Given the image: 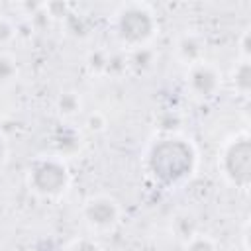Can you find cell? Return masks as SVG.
Wrapping results in <instances>:
<instances>
[{"mask_svg":"<svg viewBox=\"0 0 251 251\" xmlns=\"http://www.w3.org/2000/svg\"><path fill=\"white\" fill-rule=\"evenodd\" d=\"M176 51H178V57H180L184 63L196 65V63H200V57H202V53H204V41H202V37L196 35V33H184V35L178 39Z\"/></svg>","mask_w":251,"mask_h":251,"instance_id":"obj_7","label":"cell"},{"mask_svg":"<svg viewBox=\"0 0 251 251\" xmlns=\"http://www.w3.org/2000/svg\"><path fill=\"white\" fill-rule=\"evenodd\" d=\"M127 65L135 71H145L153 65V51H149L147 47H137L133 49V53L127 59Z\"/></svg>","mask_w":251,"mask_h":251,"instance_id":"obj_11","label":"cell"},{"mask_svg":"<svg viewBox=\"0 0 251 251\" xmlns=\"http://www.w3.org/2000/svg\"><path fill=\"white\" fill-rule=\"evenodd\" d=\"M69 251H102V247L90 239H80V241H75L69 247Z\"/></svg>","mask_w":251,"mask_h":251,"instance_id":"obj_17","label":"cell"},{"mask_svg":"<svg viewBox=\"0 0 251 251\" xmlns=\"http://www.w3.org/2000/svg\"><path fill=\"white\" fill-rule=\"evenodd\" d=\"M188 86L196 96L212 98L220 88V75L212 65L196 63L188 73Z\"/></svg>","mask_w":251,"mask_h":251,"instance_id":"obj_6","label":"cell"},{"mask_svg":"<svg viewBox=\"0 0 251 251\" xmlns=\"http://www.w3.org/2000/svg\"><path fill=\"white\" fill-rule=\"evenodd\" d=\"M29 186L41 196H59L69 186V169L61 159H41L29 171Z\"/></svg>","mask_w":251,"mask_h":251,"instance_id":"obj_3","label":"cell"},{"mask_svg":"<svg viewBox=\"0 0 251 251\" xmlns=\"http://www.w3.org/2000/svg\"><path fill=\"white\" fill-rule=\"evenodd\" d=\"M196 165V153L190 143L180 137L169 135L151 147L149 153V169L155 178L175 184L188 178Z\"/></svg>","mask_w":251,"mask_h":251,"instance_id":"obj_1","label":"cell"},{"mask_svg":"<svg viewBox=\"0 0 251 251\" xmlns=\"http://www.w3.org/2000/svg\"><path fill=\"white\" fill-rule=\"evenodd\" d=\"M104 126H106V120H104V116L100 112H92L86 118V127L90 131H100V129H104Z\"/></svg>","mask_w":251,"mask_h":251,"instance_id":"obj_16","label":"cell"},{"mask_svg":"<svg viewBox=\"0 0 251 251\" xmlns=\"http://www.w3.org/2000/svg\"><path fill=\"white\" fill-rule=\"evenodd\" d=\"M57 110L61 116L69 118V116H75L78 110H80V98L75 94V92H63L57 100Z\"/></svg>","mask_w":251,"mask_h":251,"instance_id":"obj_10","label":"cell"},{"mask_svg":"<svg viewBox=\"0 0 251 251\" xmlns=\"http://www.w3.org/2000/svg\"><path fill=\"white\" fill-rule=\"evenodd\" d=\"M175 229H176V233L180 235V237H186V239H190L192 235H194V222H192V218H178L176 222H175Z\"/></svg>","mask_w":251,"mask_h":251,"instance_id":"obj_14","label":"cell"},{"mask_svg":"<svg viewBox=\"0 0 251 251\" xmlns=\"http://www.w3.org/2000/svg\"><path fill=\"white\" fill-rule=\"evenodd\" d=\"M222 169L226 176L237 184L247 186L251 180V143L247 135L235 137L224 151L222 157Z\"/></svg>","mask_w":251,"mask_h":251,"instance_id":"obj_4","label":"cell"},{"mask_svg":"<svg viewBox=\"0 0 251 251\" xmlns=\"http://www.w3.org/2000/svg\"><path fill=\"white\" fill-rule=\"evenodd\" d=\"M233 84L237 92L247 94L251 90V65L249 61H241L233 71Z\"/></svg>","mask_w":251,"mask_h":251,"instance_id":"obj_8","label":"cell"},{"mask_svg":"<svg viewBox=\"0 0 251 251\" xmlns=\"http://www.w3.org/2000/svg\"><path fill=\"white\" fill-rule=\"evenodd\" d=\"M4 161H6V143H4V139L0 137V167L4 165Z\"/></svg>","mask_w":251,"mask_h":251,"instance_id":"obj_19","label":"cell"},{"mask_svg":"<svg viewBox=\"0 0 251 251\" xmlns=\"http://www.w3.org/2000/svg\"><path fill=\"white\" fill-rule=\"evenodd\" d=\"M16 76H18L16 59L6 55V53H0V86H6L10 82H14Z\"/></svg>","mask_w":251,"mask_h":251,"instance_id":"obj_9","label":"cell"},{"mask_svg":"<svg viewBox=\"0 0 251 251\" xmlns=\"http://www.w3.org/2000/svg\"><path fill=\"white\" fill-rule=\"evenodd\" d=\"M157 126H159L161 131L173 133V131H176V129L180 127V118H178V114H175V112H165V114L159 116Z\"/></svg>","mask_w":251,"mask_h":251,"instance_id":"obj_12","label":"cell"},{"mask_svg":"<svg viewBox=\"0 0 251 251\" xmlns=\"http://www.w3.org/2000/svg\"><path fill=\"white\" fill-rule=\"evenodd\" d=\"M82 216H84V220H86V224L90 227H94V229H110L120 220V206L116 204L114 198L94 196L84 204Z\"/></svg>","mask_w":251,"mask_h":251,"instance_id":"obj_5","label":"cell"},{"mask_svg":"<svg viewBox=\"0 0 251 251\" xmlns=\"http://www.w3.org/2000/svg\"><path fill=\"white\" fill-rule=\"evenodd\" d=\"M14 35H16L14 24L10 20H6V18H0V45L10 43L14 39Z\"/></svg>","mask_w":251,"mask_h":251,"instance_id":"obj_15","label":"cell"},{"mask_svg":"<svg viewBox=\"0 0 251 251\" xmlns=\"http://www.w3.org/2000/svg\"><path fill=\"white\" fill-rule=\"evenodd\" d=\"M157 22L153 12L145 4H124L116 14V31L122 43L137 49L155 35Z\"/></svg>","mask_w":251,"mask_h":251,"instance_id":"obj_2","label":"cell"},{"mask_svg":"<svg viewBox=\"0 0 251 251\" xmlns=\"http://www.w3.org/2000/svg\"><path fill=\"white\" fill-rule=\"evenodd\" d=\"M186 251H216V245L210 237L194 233L190 239H186Z\"/></svg>","mask_w":251,"mask_h":251,"instance_id":"obj_13","label":"cell"},{"mask_svg":"<svg viewBox=\"0 0 251 251\" xmlns=\"http://www.w3.org/2000/svg\"><path fill=\"white\" fill-rule=\"evenodd\" d=\"M249 45H251V31L245 29L243 37H241V53H243V61H249Z\"/></svg>","mask_w":251,"mask_h":251,"instance_id":"obj_18","label":"cell"}]
</instances>
